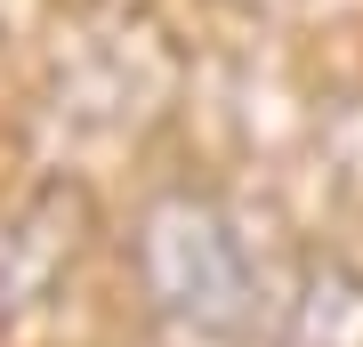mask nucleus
Masks as SVG:
<instances>
[{"instance_id": "1", "label": "nucleus", "mask_w": 363, "mask_h": 347, "mask_svg": "<svg viewBox=\"0 0 363 347\" xmlns=\"http://www.w3.org/2000/svg\"><path fill=\"white\" fill-rule=\"evenodd\" d=\"M138 267L154 315H169L194 339H250L259 331V258L250 234L226 219L210 194H162L138 226Z\"/></svg>"}]
</instances>
